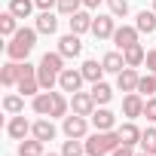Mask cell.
Listing matches in <instances>:
<instances>
[{"label":"cell","mask_w":156,"mask_h":156,"mask_svg":"<svg viewBox=\"0 0 156 156\" xmlns=\"http://www.w3.org/2000/svg\"><path fill=\"white\" fill-rule=\"evenodd\" d=\"M37 28H19L12 37H9V43H6V55H9V61H28V55H31V49H34V43H37Z\"/></svg>","instance_id":"1"},{"label":"cell","mask_w":156,"mask_h":156,"mask_svg":"<svg viewBox=\"0 0 156 156\" xmlns=\"http://www.w3.org/2000/svg\"><path fill=\"white\" fill-rule=\"evenodd\" d=\"M122 141H119V132H95L89 141H86V153L89 156H107V153H113L116 147H119Z\"/></svg>","instance_id":"2"},{"label":"cell","mask_w":156,"mask_h":156,"mask_svg":"<svg viewBox=\"0 0 156 156\" xmlns=\"http://www.w3.org/2000/svg\"><path fill=\"white\" fill-rule=\"evenodd\" d=\"M22 95H37L43 86H40V76H37V67L34 64H22V76H19V86H16Z\"/></svg>","instance_id":"3"},{"label":"cell","mask_w":156,"mask_h":156,"mask_svg":"<svg viewBox=\"0 0 156 156\" xmlns=\"http://www.w3.org/2000/svg\"><path fill=\"white\" fill-rule=\"evenodd\" d=\"M61 129H64V135H67V138H86L89 122H86V116H80V113H67Z\"/></svg>","instance_id":"4"},{"label":"cell","mask_w":156,"mask_h":156,"mask_svg":"<svg viewBox=\"0 0 156 156\" xmlns=\"http://www.w3.org/2000/svg\"><path fill=\"white\" fill-rule=\"evenodd\" d=\"M83 70H73V67H64L61 70V76H58V86H61V92H80V86H83Z\"/></svg>","instance_id":"5"},{"label":"cell","mask_w":156,"mask_h":156,"mask_svg":"<svg viewBox=\"0 0 156 156\" xmlns=\"http://www.w3.org/2000/svg\"><path fill=\"white\" fill-rule=\"evenodd\" d=\"M70 110L80 113V116H92V113H95V98H92V92H73Z\"/></svg>","instance_id":"6"},{"label":"cell","mask_w":156,"mask_h":156,"mask_svg":"<svg viewBox=\"0 0 156 156\" xmlns=\"http://www.w3.org/2000/svg\"><path fill=\"white\" fill-rule=\"evenodd\" d=\"M138 34H141V31H138V28H129V25L116 28V31H113V43H116V49L126 52L129 46H135V43H138Z\"/></svg>","instance_id":"7"},{"label":"cell","mask_w":156,"mask_h":156,"mask_svg":"<svg viewBox=\"0 0 156 156\" xmlns=\"http://www.w3.org/2000/svg\"><path fill=\"white\" fill-rule=\"evenodd\" d=\"M58 52L64 55V58H76V55H80L83 52V43H80V34H64L61 40H58Z\"/></svg>","instance_id":"8"},{"label":"cell","mask_w":156,"mask_h":156,"mask_svg":"<svg viewBox=\"0 0 156 156\" xmlns=\"http://www.w3.org/2000/svg\"><path fill=\"white\" fill-rule=\"evenodd\" d=\"M31 107H34V113H40V116H52V107H55V92H37L34 95V101H31Z\"/></svg>","instance_id":"9"},{"label":"cell","mask_w":156,"mask_h":156,"mask_svg":"<svg viewBox=\"0 0 156 156\" xmlns=\"http://www.w3.org/2000/svg\"><path fill=\"white\" fill-rule=\"evenodd\" d=\"M144 98L138 95V92H126V98H122V113L129 116V119H135V116H144Z\"/></svg>","instance_id":"10"},{"label":"cell","mask_w":156,"mask_h":156,"mask_svg":"<svg viewBox=\"0 0 156 156\" xmlns=\"http://www.w3.org/2000/svg\"><path fill=\"white\" fill-rule=\"evenodd\" d=\"M34 126L22 116V113H12V119H9V126H6V132H9V138H16V141H25L28 138V132H31Z\"/></svg>","instance_id":"11"},{"label":"cell","mask_w":156,"mask_h":156,"mask_svg":"<svg viewBox=\"0 0 156 156\" xmlns=\"http://www.w3.org/2000/svg\"><path fill=\"white\" fill-rule=\"evenodd\" d=\"M138 83H141V76H138L135 67H122V70L116 73V86H119L122 92H138Z\"/></svg>","instance_id":"12"},{"label":"cell","mask_w":156,"mask_h":156,"mask_svg":"<svg viewBox=\"0 0 156 156\" xmlns=\"http://www.w3.org/2000/svg\"><path fill=\"white\" fill-rule=\"evenodd\" d=\"M113 31H116V25H113V16H98V19L92 22V34H95L98 40H107V37H113Z\"/></svg>","instance_id":"13"},{"label":"cell","mask_w":156,"mask_h":156,"mask_svg":"<svg viewBox=\"0 0 156 156\" xmlns=\"http://www.w3.org/2000/svg\"><path fill=\"white\" fill-rule=\"evenodd\" d=\"M92 126H95L98 132H110V129L116 126V116H113L107 107H98V110L92 113Z\"/></svg>","instance_id":"14"},{"label":"cell","mask_w":156,"mask_h":156,"mask_svg":"<svg viewBox=\"0 0 156 156\" xmlns=\"http://www.w3.org/2000/svg\"><path fill=\"white\" fill-rule=\"evenodd\" d=\"M67 22H70V31H73V34H86V31H92V22H95V19H92L89 12L80 9V12L67 16Z\"/></svg>","instance_id":"15"},{"label":"cell","mask_w":156,"mask_h":156,"mask_svg":"<svg viewBox=\"0 0 156 156\" xmlns=\"http://www.w3.org/2000/svg\"><path fill=\"white\" fill-rule=\"evenodd\" d=\"M19 76H22V64L9 61V64H3V70H0V83L3 86H19Z\"/></svg>","instance_id":"16"},{"label":"cell","mask_w":156,"mask_h":156,"mask_svg":"<svg viewBox=\"0 0 156 156\" xmlns=\"http://www.w3.org/2000/svg\"><path fill=\"white\" fill-rule=\"evenodd\" d=\"M116 132H119V141H122V144H132V147H135V144H141V135H144L135 122H122Z\"/></svg>","instance_id":"17"},{"label":"cell","mask_w":156,"mask_h":156,"mask_svg":"<svg viewBox=\"0 0 156 156\" xmlns=\"http://www.w3.org/2000/svg\"><path fill=\"white\" fill-rule=\"evenodd\" d=\"M101 64H104V70H107V73H119L122 67H129L122 52H107V55L101 58Z\"/></svg>","instance_id":"18"},{"label":"cell","mask_w":156,"mask_h":156,"mask_svg":"<svg viewBox=\"0 0 156 156\" xmlns=\"http://www.w3.org/2000/svg\"><path fill=\"white\" fill-rule=\"evenodd\" d=\"M40 67H49L52 73L61 76V70H64V55H61V52H46V55L40 58Z\"/></svg>","instance_id":"19"},{"label":"cell","mask_w":156,"mask_h":156,"mask_svg":"<svg viewBox=\"0 0 156 156\" xmlns=\"http://www.w3.org/2000/svg\"><path fill=\"white\" fill-rule=\"evenodd\" d=\"M31 135H34V138H40V141L46 144V141H52V138H55V126H52L49 119H37V122H34V129H31Z\"/></svg>","instance_id":"20"},{"label":"cell","mask_w":156,"mask_h":156,"mask_svg":"<svg viewBox=\"0 0 156 156\" xmlns=\"http://www.w3.org/2000/svg\"><path fill=\"white\" fill-rule=\"evenodd\" d=\"M55 28H58V19H55L49 9H43V12L37 16V31H40V34H55Z\"/></svg>","instance_id":"21"},{"label":"cell","mask_w":156,"mask_h":156,"mask_svg":"<svg viewBox=\"0 0 156 156\" xmlns=\"http://www.w3.org/2000/svg\"><path fill=\"white\" fill-rule=\"evenodd\" d=\"M92 98H95V104H101V107H104V104L113 98V89H110L104 80H98V83H92Z\"/></svg>","instance_id":"22"},{"label":"cell","mask_w":156,"mask_h":156,"mask_svg":"<svg viewBox=\"0 0 156 156\" xmlns=\"http://www.w3.org/2000/svg\"><path fill=\"white\" fill-rule=\"evenodd\" d=\"M80 70H83V76H86L89 83H98L101 76H104V64H98V61H92V58H89V61H83V67H80Z\"/></svg>","instance_id":"23"},{"label":"cell","mask_w":156,"mask_h":156,"mask_svg":"<svg viewBox=\"0 0 156 156\" xmlns=\"http://www.w3.org/2000/svg\"><path fill=\"white\" fill-rule=\"evenodd\" d=\"M122 55H126V64H129V67H138V64H144V58H147V52H144V46H141V43L129 46Z\"/></svg>","instance_id":"24"},{"label":"cell","mask_w":156,"mask_h":156,"mask_svg":"<svg viewBox=\"0 0 156 156\" xmlns=\"http://www.w3.org/2000/svg\"><path fill=\"white\" fill-rule=\"evenodd\" d=\"M135 28L141 31V34H153L156 31V12H138V22H135Z\"/></svg>","instance_id":"25"},{"label":"cell","mask_w":156,"mask_h":156,"mask_svg":"<svg viewBox=\"0 0 156 156\" xmlns=\"http://www.w3.org/2000/svg\"><path fill=\"white\" fill-rule=\"evenodd\" d=\"M19 156H43V141H40V138L19 141Z\"/></svg>","instance_id":"26"},{"label":"cell","mask_w":156,"mask_h":156,"mask_svg":"<svg viewBox=\"0 0 156 156\" xmlns=\"http://www.w3.org/2000/svg\"><path fill=\"white\" fill-rule=\"evenodd\" d=\"M34 6H37L34 0H9V12H12V16H19V19H28Z\"/></svg>","instance_id":"27"},{"label":"cell","mask_w":156,"mask_h":156,"mask_svg":"<svg viewBox=\"0 0 156 156\" xmlns=\"http://www.w3.org/2000/svg\"><path fill=\"white\" fill-rule=\"evenodd\" d=\"M16 19H19V16H12L9 9L0 16V34H3V37H12V34L19 31V28H16Z\"/></svg>","instance_id":"28"},{"label":"cell","mask_w":156,"mask_h":156,"mask_svg":"<svg viewBox=\"0 0 156 156\" xmlns=\"http://www.w3.org/2000/svg\"><path fill=\"white\" fill-rule=\"evenodd\" d=\"M83 153H86V144H80V138H67L61 147V156H83Z\"/></svg>","instance_id":"29"},{"label":"cell","mask_w":156,"mask_h":156,"mask_svg":"<svg viewBox=\"0 0 156 156\" xmlns=\"http://www.w3.org/2000/svg\"><path fill=\"white\" fill-rule=\"evenodd\" d=\"M3 110L6 113H22L25 110V95H6L3 98Z\"/></svg>","instance_id":"30"},{"label":"cell","mask_w":156,"mask_h":156,"mask_svg":"<svg viewBox=\"0 0 156 156\" xmlns=\"http://www.w3.org/2000/svg\"><path fill=\"white\" fill-rule=\"evenodd\" d=\"M141 150L150 153V156H156V129H144V135H141Z\"/></svg>","instance_id":"31"},{"label":"cell","mask_w":156,"mask_h":156,"mask_svg":"<svg viewBox=\"0 0 156 156\" xmlns=\"http://www.w3.org/2000/svg\"><path fill=\"white\" fill-rule=\"evenodd\" d=\"M37 76H40V86L49 89V92H52V86L58 83V73H52L49 67H40V64H37Z\"/></svg>","instance_id":"32"},{"label":"cell","mask_w":156,"mask_h":156,"mask_svg":"<svg viewBox=\"0 0 156 156\" xmlns=\"http://www.w3.org/2000/svg\"><path fill=\"white\" fill-rule=\"evenodd\" d=\"M138 92H141V95H147V98H153V92H156V76H153V73H150V76H141Z\"/></svg>","instance_id":"33"},{"label":"cell","mask_w":156,"mask_h":156,"mask_svg":"<svg viewBox=\"0 0 156 156\" xmlns=\"http://www.w3.org/2000/svg\"><path fill=\"white\" fill-rule=\"evenodd\" d=\"M80 6H83V0H58V12H61V16L80 12Z\"/></svg>","instance_id":"34"},{"label":"cell","mask_w":156,"mask_h":156,"mask_svg":"<svg viewBox=\"0 0 156 156\" xmlns=\"http://www.w3.org/2000/svg\"><path fill=\"white\" fill-rule=\"evenodd\" d=\"M67 110H70V104H67V98L55 92V107H52V116H61V119H64V116H67Z\"/></svg>","instance_id":"35"},{"label":"cell","mask_w":156,"mask_h":156,"mask_svg":"<svg viewBox=\"0 0 156 156\" xmlns=\"http://www.w3.org/2000/svg\"><path fill=\"white\" fill-rule=\"evenodd\" d=\"M107 6H110V12H113L116 19L129 16V0H107Z\"/></svg>","instance_id":"36"},{"label":"cell","mask_w":156,"mask_h":156,"mask_svg":"<svg viewBox=\"0 0 156 156\" xmlns=\"http://www.w3.org/2000/svg\"><path fill=\"white\" fill-rule=\"evenodd\" d=\"M144 116H147L150 122H156V98H147V104H144Z\"/></svg>","instance_id":"37"},{"label":"cell","mask_w":156,"mask_h":156,"mask_svg":"<svg viewBox=\"0 0 156 156\" xmlns=\"http://www.w3.org/2000/svg\"><path fill=\"white\" fill-rule=\"evenodd\" d=\"M110 156H135V150H132V144H119Z\"/></svg>","instance_id":"38"},{"label":"cell","mask_w":156,"mask_h":156,"mask_svg":"<svg viewBox=\"0 0 156 156\" xmlns=\"http://www.w3.org/2000/svg\"><path fill=\"white\" fill-rule=\"evenodd\" d=\"M144 64H147V70H150V73H156V49H150V52H147Z\"/></svg>","instance_id":"39"},{"label":"cell","mask_w":156,"mask_h":156,"mask_svg":"<svg viewBox=\"0 0 156 156\" xmlns=\"http://www.w3.org/2000/svg\"><path fill=\"white\" fill-rule=\"evenodd\" d=\"M37 3V9H52V6H58V0H34Z\"/></svg>","instance_id":"40"},{"label":"cell","mask_w":156,"mask_h":156,"mask_svg":"<svg viewBox=\"0 0 156 156\" xmlns=\"http://www.w3.org/2000/svg\"><path fill=\"white\" fill-rule=\"evenodd\" d=\"M98 3H101V0H83V6H89V9H95Z\"/></svg>","instance_id":"41"},{"label":"cell","mask_w":156,"mask_h":156,"mask_svg":"<svg viewBox=\"0 0 156 156\" xmlns=\"http://www.w3.org/2000/svg\"><path fill=\"white\" fill-rule=\"evenodd\" d=\"M43 156H61V153H43Z\"/></svg>","instance_id":"42"},{"label":"cell","mask_w":156,"mask_h":156,"mask_svg":"<svg viewBox=\"0 0 156 156\" xmlns=\"http://www.w3.org/2000/svg\"><path fill=\"white\" fill-rule=\"evenodd\" d=\"M135 156H150V153H144V150H141V153H135Z\"/></svg>","instance_id":"43"},{"label":"cell","mask_w":156,"mask_h":156,"mask_svg":"<svg viewBox=\"0 0 156 156\" xmlns=\"http://www.w3.org/2000/svg\"><path fill=\"white\" fill-rule=\"evenodd\" d=\"M153 12H156V0H153Z\"/></svg>","instance_id":"44"},{"label":"cell","mask_w":156,"mask_h":156,"mask_svg":"<svg viewBox=\"0 0 156 156\" xmlns=\"http://www.w3.org/2000/svg\"><path fill=\"white\" fill-rule=\"evenodd\" d=\"M153 76H156V73H153Z\"/></svg>","instance_id":"45"}]
</instances>
